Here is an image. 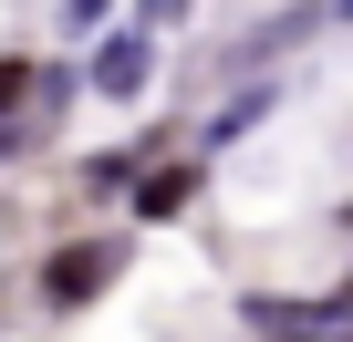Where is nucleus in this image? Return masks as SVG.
I'll use <instances>...</instances> for the list:
<instances>
[{"label":"nucleus","mask_w":353,"mask_h":342,"mask_svg":"<svg viewBox=\"0 0 353 342\" xmlns=\"http://www.w3.org/2000/svg\"><path fill=\"white\" fill-rule=\"evenodd\" d=\"M332 21H353V0H332Z\"/></svg>","instance_id":"9d476101"},{"label":"nucleus","mask_w":353,"mask_h":342,"mask_svg":"<svg viewBox=\"0 0 353 342\" xmlns=\"http://www.w3.org/2000/svg\"><path fill=\"white\" fill-rule=\"evenodd\" d=\"M198 187H208V166H198V156H166V166H145V177H135V218H176Z\"/></svg>","instance_id":"7ed1b4c3"},{"label":"nucleus","mask_w":353,"mask_h":342,"mask_svg":"<svg viewBox=\"0 0 353 342\" xmlns=\"http://www.w3.org/2000/svg\"><path fill=\"white\" fill-rule=\"evenodd\" d=\"M301 342H353V321H343V332H301Z\"/></svg>","instance_id":"1a4fd4ad"},{"label":"nucleus","mask_w":353,"mask_h":342,"mask_svg":"<svg viewBox=\"0 0 353 342\" xmlns=\"http://www.w3.org/2000/svg\"><path fill=\"white\" fill-rule=\"evenodd\" d=\"M63 21H73V32H94V21H104V0H63Z\"/></svg>","instance_id":"0eeeda50"},{"label":"nucleus","mask_w":353,"mask_h":342,"mask_svg":"<svg viewBox=\"0 0 353 342\" xmlns=\"http://www.w3.org/2000/svg\"><path fill=\"white\" fill-rule=\"evenodd\" d=\"M135 156H145V145H104V156L83 166V187H94V197H135V177H145Z\"/></svg>","instance_id":"20e7f679"},{"label":"nucleus","mask_w":353,"mask_h":342,"mask_svg":"<svg viewBox=\"0 0 353 342\" xmlns=\"http://www.w3.org/2000/svg\"><path fill=\"white\" fill-rule=\"evenodd\" d=\"M188 21V0H135V32H176Z\"/></svg>","instance_id":"423d86ee"},{"label":"nucleus","mask_w":353,"mask_h":342,"mask_svg":"<svg viewBox=\"0 0 353 342\" xmlns=\"http://www.w3.org/2000/svg\"><path fill=\"white\" fill-rule=\"evenodd\" d=\"M21 104H32V63H21V52H0V125H11Z\"/></svg>","instance_id":"39448f33"},{"label":"nucleus","mask_w":353,"mask_h":342,"mask_svg":"<svg viewBox=\"0 0 353 342\" xmlns=\"http://www.w3.org/2000/svg\"><path fill=\"white\" fill-rule=\"evenodd\" d=\"M114 270H125V239H73V249H52V259H42V311H83Z\"/></svg>","instance_id":"f03ea898"},{"label":"nucleus","mask_w":353,"mask_h":342,"mask_svg":"<svg viewBox=\"0 0 353 342\" xmlns=\"http://www.w3.org/2000/svg\"><path fill=\"white\" fill-rule=\"evenodd\" d=\"M145 83H156V32H135V21H125V32H104V42L83 52V94H104V104H135Z\"/></svg>","instance_id":"f257e3e1"},{"label":"nucleus","mask_w":353,"mask_h":342,"mask_svg":"<svg viewBox=\"0 0 353 342\" xmlns=\"http://www.w3.org/2000/svg\"><path fill=\"white\" fill-rule=\"evenodd\" d=\"M11 145H21V125H0V166H11Z\"/></svg>","instance_id":"6e6552de"}]
</instances>
